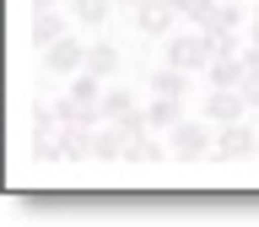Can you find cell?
I'll use <instances>...</instances> for the list:
<instances>
[{
	"label": "cell",
	"mask_w": 259,
	"mask_h": 227,
	"mask_svg": "<svg viewBox=\"0 0 259 227\" xmlns=\"http://www.w3.org/2000/svg\"><path fill=\"white\" fill-rule=\"evenodd\" d=\"M162 60L167 65H178V70H205L210 65V49H205V38H200V27H189V32H167L162 38Z\"/></svg>",
	"instance_id": "1"
},
{
	"label": "cell",
	"mask_w": 259,
	"mask_h": 227,
	"mask_svg": "<svg viewBox=\"0 0 259 227\" xmlns=\"http://www.w3.org/2000/svg\"><path fill=\"white\" fill-rule=\"evenodd\" d=\"M167 146H173L178 162H205L216 146H210V125L205 119H178L173 130H167Z\"/></svg>",
	"instance_id": "2"
},
{
	"label": "cell",
	"mask_w": 259,
	"mask_h": 227,
	"mask_svg": "<svg viewBox=\"0 0 259 227\" xmlns=\"http://www.w3.org/2000/svg\"><path fill=\"white\" fill-rule=\"evenodd\" d=\"M254 146H259V135L243 125V119H232V125H222L210 157H216V162H248V157H254Z\"/></svg>",
	"instance_id": "3"
},
{
	"label": "cell",
	"mask_w": 259,
	"mask_h": 227,
	"mask_svg": "<svg viewBox=\"0 0 259 227\" xmlns=\"http://www.w3.org/2000/svg\"><path fill=\"white\" fill-rule=\"evenodd\" d=\"M130 22H135V32H141V38H167V32H173V22H178V11L173 6H167V0H146V6H135V11H130Z\"/></svg>",
	"instance_id": "4"
},
{
	"label": "cell",
	"mask_w": 259,
	"mask_h": 227,
	"mask_svg": "<svg viewBox=\"0 0 259 227\" xmlns=\"http://www.w3.org/2000/svg\"><path fill=\"white\" fill-rule=\"evenodd\" d=\"M44 65L54 70V76H76V70H87V44L65 32L60 44H49V49H44Z\"/></svg>",
	"instance_id": "5"
},
{
	"label": "cell",
	"mask_w": 259,
	"mask_h": 227,
	"mask_svg": "<svg viewBox=\"0 0 259 227\" xmlns=\"http://www.w3.org/2000/svg\"><path fill=\"white\" fill-rule=\"evenodd\" d=\"M243 114H248V103H243L238 87H210V92H205V119L232 125V119H243Z\"/></svg>",
	"instance_id": "6"
},
{
	"label": "cell",
	"mask_w": 259,
	"mask_h": 227,
	"mask_svg": "<svg viewBox=\"0 0 259 227\" xmlns=\"http://www.w3.org/2000/svg\"><path fill=\"white\" fill-rule=\"evenodd\" d=\"M146 87H151V97H184L189 92V70H178V65L162 60L151 76H146Z\"/></svg>",
	"instance_id": "7"
},
{
	"label": "cell",
	"mask_w": 259,
	"mask_h": 227,
	"mask_svg": "<svg viewBox=\"0 0 259 227\" xmlns=\"http://www.w3.org/2000/svg\"><path fill=\"white\" fill-rule=\"evenodd\" d=\"M92 141H97V130H92V125H60L65 162H92Z\"/></svg>",
	"instance_id": "8"
},
{
	"label": "cell",
	"mask_w": 259,
	"mask_h": 227,
	"mask_svg": "<svg viewBox=\"0 0 259 227\" xmlns=\"http://www.w3.org/2000/svg\"><path fill=\"white\" fill-rule=\"evenodd\" d=\"M124 157H130V135L119 125H103L92 141V162H124Z\"/></svg>",
	"instance_id": "9"
},
{
	"label": "cell",
	"mask_w": 259,
	"mask_h": 227,
	"mask_svg": "<svg viewBox=\"0 0 259 227\" xmlns=\"http://www.w3.org/2000/svg\"><path fill=\"white\" fill-rule=\"evenodd\" d=\"M65 38V16L49 6V11H32V27H27V44H38V49H49V44H60Z\"/></svg>",
	"instance_id": "10"
},
{
	"label": "cell",
	"mask_w": 259,
	"mask_h": 227,
	"mask_svg": "<svg viewBox=\"0 0 259 227\" xmlns=\"http://www.w3.org/2000/svg\"><path fill=\"white\" fill-rule=\"evenodd\" d=\"M146 119H151V130H173L184 119V97H151L146 103Z\"/></svg>",
	"instance_id": "11"
},
{
	"label": "cell",
	"mask_w": 259,
	"mask_h": 227,
	"mask_svg": "<svg viewBox=\"0 0 259 227\" xmlns=\"http://www.w3.org/2000/svg\"><path fill=\"white\" fill-rule=\"evenodd\" d=\"M87 70H92V76H119V49L113 44H103V38H97V44H87Z\"/></svg>",
	"instance_id": "12"
},
{
	"label": "cell",
	"mask_w": 259,
	"mask_h": 227,
	"mask_svg": "<svg viewBox=\"0 0 259 227\" xmlns=\"http://www.w3.org/2000/svg\"><path fill=\"white\" fill-rule=\"evenodd\" d=\"M70 6V22H81V27H103L113 11V0H65Z\"/></svg>",
	"instance_id": "13"
},
{
	"label": "cell",
	"mask_w": 259,
	"mask_h": 227,
	"mask_svg": "<svg viewBox=\"0 0 259 227\" xmlns=\"http://www.w3.org/2000/svg\"><path fill=\"white\" fill-rule=\"evenodd\" d=\"M210 27H216V32H243V27H248V11H243V0H216V16H210Z\"/></svg>",
	"instance_id": "14"
},
{
	"label": "cell",
	"mask_w": 259,
	"mask_h": 227,
	"mask_svg": "<svg viewBox=\"0 0 259 227\" xmlns=\"http://www.w3.org/2000/svg\"><path fill=\"white\" fill-rule=\"evenodd\" d=\"M162 157H167V146H162L157 135L146 130V135H135V141H130V157H124V162H141V168H157Z\"/></svg>",
	"instance_id": "15"
},
{
	"label": "cell",
	"mask_w": 259,
	"mask_h": 227,
	"mask_svg": "<svg viewBox=\"0 0 259 227\" xmlns=\"http://www.w3.org/2000/svg\"><path fill=\"white\" fill-rule=\"evenodd\" d=\"M65 92H76L81 103H103V92H108V87H103V76H92V70H76Z\"/></svg>",
	"instance_id": "16"
},
{
	"label": "cell",
	"mask_w": 259,
	"mask_h": 227,
	"mask_svg": "<svg viewBox=\"0 0 259 227\" xmlns=\"http://www.w3.org/2000/svg\"><path fill=\"white\" fill-rule=\"evenodd\" d=\"M27 135H32V141L60 135V114H54V108H32V114H27Z\"/></svg>",
	"instance_id": "17"
},
{
	"label": "cell",
	"mask_w": 259,
	"mask_h": 227,
	"mask_svg": "<svg viewBox=\"0 0 259 227\" xmlns=\"http://www.w3.org/2000/svg\"><path fill=\"white\" fill-rule=\"evenodd\" d=\"M32 162H44V168L65 162V146H60V135H44V141H32Z\"/></svg>",
	"instance_id": "18"
},
{
	"label": "cell",
	"mask_w": 259,
	"mask_h": 227,
	"mask_svg": "<svg viewBox=\"0 0 259 227\" xmlns=\"http://www.w3.org/2000/svg\"><path fill=\"white\" fill-rule=\"evenodd\" d=\"M108 125H119L130 141H135V135H146V130H151V119H146V108H130V114H119V119H108Z\"/></svg>",
	"instance_id": "19"
},
{
	"label": "cell",
	"mask_w": 259,
	"mask_h": 227,
	"mask_svg": "<svg viewBox=\"0 0 259 227\" xmlns=\"http://www.w3.org/2000/svg\"><path fill=\"white\" fill-rule=\"evenodd\" d=\"M135 103H130V92H103V119H119V114H130Z\"/></svg>",
	"instance_id": "20"
},
{
	"label": "cell",
	"mask_w": 259,
	"mask_h": 227,
	"mask_svg": "<svg viewBox=\"0 0 259 227\" xmlns=\"http://www.w3.org/2000/svg\"><path fill=\"white\" fill-rule=\"evenodd\" d=\"M238 92H243V103H248V108H259V76H254V70L238 81Z\"/></svg>",
	"instance_id": "21"
},
{
	"label": "cell",
	"mask_w": 259,
	"mask_h": 227,
	"mask_svg": "<svg viewBox=\"0 0 259 227\" xmlns=\"http://www.w3.org/2000/svg\"><path fill=\"white\" fill-rule=\"evenodd\" d=\"M243 65H248V70L259 76V44H248V49H243Z\"/></svg>",
	"instance_id": "22"
},
{
	"label": "cell",
	"mask_w": 259,
	"mask_h": 227,
	"mask_svg": "<svg viewBox=\"0 0 259 227\" xmlns=\"http://www.w3.org/2000/svg\"><path fill=\"white\" fill-rule=\"evenodd\" d=\"M49 6H60V0H32V11H49Z\"/></svg>",
	"instance_id": "23"
},
{
	"label": "cell",
	"mask_w": 259,
	"mask_h": 227,
	"mask_svg": "<svg viewBox=\"0 0 259 227\" xmlns=\"http://www.w3.org/2000/svg\"><path fill=\"white\" fill-rule=\"evenodd\" d=\"M167 6H173V11H178V16H184V11H189V0H167Z\"/></svg>",
	"instance_id": "24"
},
{
	"label": "cell",
	"mask_w": 259,
	"mask_h": 227,
	"mask_svg": "<svg viewBox=\"0 0 259 227\" xmlns=\"http://www.w3.org/2000/svg\"><path fill=\"white\" fill-rule=\"evenodd\" d=\"M113 6H124V11H135V6H146V0H113Z\"/></svg>",
	"instance_id": "25"
},
{
	"label": "cell",
	"mask_w": 259,
	"mask_h": 227,
	"mask_svg": "<svg viewBox=\"0 0 259 227\" xmlns=\"http://www.w3.org/2000/svg\"><path fill=\"white\" fill-rule=\"evenodd\" d=\"M254 16H259V0H254Z\"/></svg>",
	"instance_id": "26"
}]
</instances>
